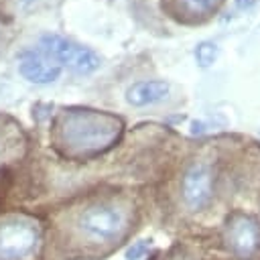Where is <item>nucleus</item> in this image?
<instances>
[{
	"mask_svg": "<svg viewBox=\"0 0 260 260\" xmlns=\"http://www.w3.org/2000/svg\"><path fill=\"white\" fill-rule=\"evenodd\" d=\"M122 128V120L114 114L71 108L57 116L53 126V144L63 156L85 160L110 150L118 142Z\"/></svg>",
	"mask_w": 260,
	"mask_h": 260,
	"instance_id": "1",
	"label": "nucleus"
},
{
	"mask_svg": "<svg viewBox=\"0 0 260 260\" xmlns=\"http://www.w3.org/2000/svg\"><path fill=\"white\" fill-rule=\"evenodd\" d=\"M134 209L124 199H98L79 209L71 232L75 244L87 252L106 254L120 246L132 232Z\"/></svg>",
	"mask_w": 260,
	"mask_h": 260,
	"instance_id": "2",
	"label": "nucleus"
},
{
	"mask_svg": "<svg viewBox=\"0 0 260 260\" xmlns=\"http://www.w3.org/2000/svg\"><path fill=\"white\" fill-rule=\"evenodd\" d=\"M213 189H215V169L211 160L209 158L193 160L181 177L183 207L191 213L203 211L213 199Z\"/></svg>",
	"mask_w": 260,
	"mask_h": 260,
	"instance_id": "3",
	"label": "nucleus"
},
{
	"mask_svg": "<svg viewBox=\"0 0 260 260\" xmlns=\"http://www.w3.org/2000/svg\"><path fill=\"white\" fill-rule=\"evenodd\" d=\"M223 244L238 260H252L260 252V223L254 215L234 211L223 223Z\"/></svg>",
	"mask_w": 260,
	"mask_h": 260,
	"instance_id": "4",
	"label": "nucleus"
},
{
	"mask_svg": "<svg viewBox=\"0 0 260 260\" xmlns=\"http://www.w3.org/2000/svg\"><path fill=\"white\" fill-rule=\"evenodd\" d=\"M41 240L39 225L24 217L0 223V260H22L30 256Z\"/></svg>",
	"mask_w": 260,
	"mask_h": 260,
	"instance_id": "5",
	"label": "nucleus"
},
{
	"mask_svg": "<svg viewBox=\"0 0 260 260\" xmlns=\"http://www.w3.org/2000/svg\"><path fill=\"white\" fill-rule=\"evenodd\" d=\"M41 47L49 57H53L63 65H69L79 73H89L102 65V59L98 53H93L91 49L79 47L59 35H45L41 39Z\"/></svg>",
	"mask_w": 260,
	"mask_h": 260,
	"instance_id": "6",
	"label": "nucleus"
},
{
	"mask_svg": "<svg viewBox=\"0 0 260 260\" xmlns=\"http://www.w3.org/2000/svg\"><path fill=\"white\" fill-rule=\"evenodd\" d=\"M221 0H162V8L181 22H201L209 18Z\"/></svg>",
	"mask_w": 260,
	"mask_h": 260,
	"instance_id": "7",
	"label": "nucleus"
},
{
	"mask_svg": "<svg viewBox=\"0 0 260 260\" xmlns=\"http://www.w3.org/2000/svg\"><path fill=\"white\" fill-rule=\"evenodd\" d=\"M18 69H20V75L30 81V83H51L59 77L61 73V67L57 63H51L47 59H43L39 53H32V51H26L18 57Z\"/></svg>",
	"mask_w": 260,
	"mask_h": 260,
	"instance_id": "8",
	"label": "nucleus"
},
{
	"mask_svg": "<svg viewBox=\"0 0 260 260\" xmlns=\"http://www.w3.org/2000/svg\"><path fill=\"white\" fill-rule=\"evenodd\" d=\"M169 93L167 81H138L126 91V100L132 106H148L154 102H160Z\"/></svg>",
	"mask_w": 260,
	"mask_h": 260,
	"instance_id": "9",
	"label": "nucleus"
},
{
	"mask_svg": "<svg viewBox=\"0 0 260 260\" xmlns=\"http://www.w3.org/2000/svg\"><path fill=\"white\" fill-rule=\"evenodd\" d=\"M167 260H209V258L203 256V254H199V252H195L193 248L179 246V248H175V250L169 254Z\"/></svg>",
	"mask_w": 260,
	"mask_h": 260,
	"instance_id": "10",
	"label": "nucleus"
},
{
	"mask_svg": "<svg viewBox=\"0 0 260 260\" xmlns=\"http://www.w3.org/2000/svg\"><path fill=\"white\" fill-rule=\"evenodd\" d=\"M195 55H197V61H199L203 67H207L209 63H213L217 51H215V47H213L211 43H203V45L197 47V53H195Z\"/></svg>",
	"mask_w": 260,
	"mask_h": 260,
	"instance_id": "11",
	"label": "nucleus"
},
{
	"mask_svg": "<svg viewBox=\"0 0 260 260\" xmlns=\"http://www.w3.org/2000/svg\"><path fill=\"white\" fill-rule=\"evenodd\" d=\"M146 254H148V244H146V242H136V244L128 250L126 258H128V260H142Z\"/></svg>",
	"mask_w": 260,
	"mask_h": 260,
	"instance_id": "12",
	"label": "nucleus"
},
{
	"mask_svg": "<svg viewBox=\"0 0 260 260\" xmlns=\"http://www.w3.org/2000/svg\"><path fill=\"white\" fill-rule=\"evenodd\" d=\"M18 4H28V2H35V0H16Z\"/></svg>",
	"mask_w": 260,
	"mask_h": 260,
	"instance_id": "13",
	"label": "nucleus"
}]
</instances>
